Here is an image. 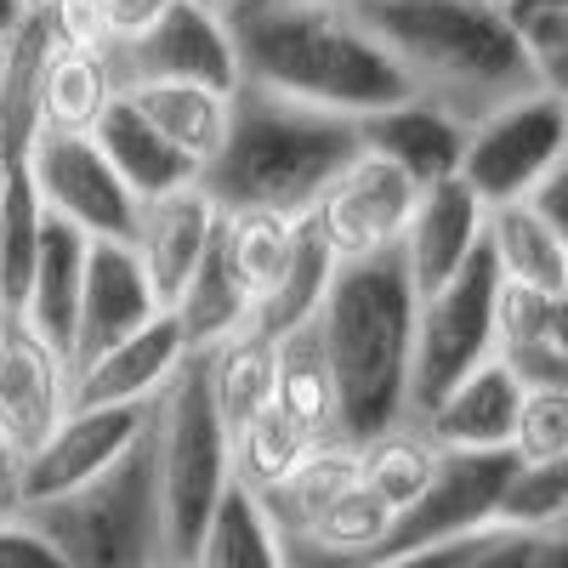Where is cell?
I'll use <instances>...</instances> for the list:
<instances>
[{
  "label": "cell",
  "mask_w": 568,
  "mask_h": 568,
  "mask_svg": "<svg viewBox=\"0 0 568 568\" xmlns=\"http://www.w3.org/2000/svg\"><path fill=\"white\" fill-rule=\"evenodd\" d=\"M216 7L251 85L347 114H375L415 91L398 58L353 12V0H216Z\"/></svg>",
  "instance_id": "obj_1"
},
{
  "label": "cell",
  "mask_w": 568,
  "mask_h": 568,
  "mask_svg": "<svg viewBox=\"0 0 568 568\" xmlns=\"http://www.w3.org/2000/svg\"><path fill=\"white\" fill-rule=\"evenodd\" d=\"M415 318L420 284L404 240L336 267L318 307L324 347L336 358L347 438H375L409 420V369H415Z\"/></svg>",
  "instance_id": "obj_2"
},
{
  "label": "cell",
  "mask_w": 568,
  "mask_h": 568,
  "mask_svg": "<svg viewBox=\"0 0 568 568\" xmlns=\"http://www.w3.org/2000/svg\"><path fill=\"white\" fill-rule=\"evenodd\" d=\"M415 91L478 125L517 91L540 85L524 29L500 0H353Z\"/></svg>",
  "instance_id": "obj_3"
},
{
  "label": "cell",
  "mask_w": 568,
  "mask_h": 568,
  "mask_svg": "<svg viewBox=\"0 0 568 568\" xmlns=\"http://www.w3.org/2000/svg\"><path fill=\"white\" fill-rule=\"evenodd\" d=\"M364 154V114L284 98L267 85H240L233 131L200 171L216 205H273L307 216L318 194Z\"/></svg>",
  "instance_id": "obj_4"
},
{
  "label": "cell",
  "mask_w": 568,
  "mask_h": 568,
  "mask_svg": "<svg viewBox=\"0 0 568 568\" xmlns=\"http://www.w3.org/2000/svg\"><path fill=\"white\" fill-rule=\"evenodd\" d=\"M34 524L52 535L63 562L74 568H171L165 546V495H160V460H154V420L109 471L91 484L23 506Z\"/></svg>",
  "instance_id": "obj_5"
},
{
  "label": "cell",
  "mask_w": 568,
  "mask_h": 568,
  "mask_svg": "<svg viewBox=\"0 0 568 568\" xmlns=\"http://www.w3.org/2000/svg\"><path fill=\"white\" fill-rule=\"evenodd\" d=\"M154 460L165 495V546L171 568H194L205 524L233 478V433L211 393V358L194 347L154 398Z\"/></svg>",
  "instance_id": "obj_6"
},
{
  "label": "cell",
  "mask_w": 568,
  "mask_h": 568,
  "mask_svg": "<svg viewBox=\"0 0 568 568\" xmlns=\"http://www.w3.org/2000/svg\"><path fill=\"white\" fill-rule=\"evenodd\" d=\"M500 256L489 245L471 251L438 291L420 296L415 318V369H409V420H420L460 375L500 353Z\"/></svg>",
  "instance_id": "obj_7"
},
{
  "label": "cell",
  "mask_w": 568,
  "mask_h": 568,
  "mask_svg": "<svg viewBox=\"0 0 568 568\" xmlns=\"http://www.w3.org/2000/svg\"><path fill=\"white\" fill-rule=\"evenodd\" d=\"M517 466H524V455L511 444L506 449H444L433 484L398 511V524H393V535H387L375 562H420L438 540L495 524Z\"/></svg>",
  "instance_id": "obj_8"
},
{
  "label": "cell",
  "mask_w": 568,
  "mask_h": 568,
  "mask_svg": "<svg viewBox=\"0 0 568 568\" xmlns=\"http://www.w3.org/2000/svg\"><path fill=\"white\" fill-rule=\"evenodd\" d=\"M562 154H568V103L546 85H529L471 125L460 176L489 205H506V200H529L535 182Z\"/></svg>",
  "instance_id": "obj_9"
},
{
  "label": "cell",
  "mask_w": 568,
  "mask_h": 568,
  "mask_svg": "<svg viewBox=\"0 0 568 568\" xmlns=\"http://www.w3.org/2000/svg\"><path fill=\"white\" fill-rule=\"evenodd\" d=\"M29 171L40 182V200L58 216L80 222L91 240H136L142 194L120 176L91 131H40L29 149Z\"/></svg>",
  "instance_id": "obj_10"
},
{
  "label": "cell",
  "mask_w": 568,
  "mask_h": 568,
  "mask_svg": "<svg viewBox=\"0 0 568 568\" xmlns=\"http://www.w3.org/2000/svg\"><path fill=\"white\" fill-rule=\"evenodd\" d=\"M109 58H114L120 85H136V80H205L222 91L245 85L240 45H233V29L216 0H171L149 29L120 40Z\"/></svg>",
  "instance_id": "obj_11"
},
{
  "label": "cell",
  "mask_w": 568,
  "mask_h": 568,
  "mask_svg": "<svg viewBox=\"0 0 568 568\" xmlns=\"http://www.w3.org/2000/svg\"><path fill=\"white\" fill-rule=\"evenodd\" d=\"M154 420V398L131 404H69V415L23 455V506L69 495L109 471Z\"/></svg>",
  "instance_id": "obj_12"
},
{
  "label": "cell",
  "mask_w": 568,
  "mask_h": 568,
  "mask_svg": "<svg viewBox=\"0 0 568 568\" xmlns=\"http://www.w3.org/2000/svg\"><path fill=\"white\" fill-rule=\"evenodd\" d=\"M420 187H426V182H415L398 160L364 149L336 182L324 187L318 205H313L307 216L318 222V233L329 240V251H336L342 262H353V256L387 251V245L404 240Z\"/></svg>",
  "instance_id": "obj_13"
},
{
  "label": "cell",
  "mask_w": 568,
  "mask_h": 568,
  "mask_svg": "<svg viewBox=\"0 0 568 568\" xmlns=\"http://www.w3.org/2000/svg\"><path fill=\"white\" fill-rule=\"evenodd\" d=\"M74 404V358L23 307H0V433L23 455Z\"/></svg>",
  "instance_id": "obj_14"
},
{
  "label": "cell",
  "mask_w": 568,
  "mask_h": 568,
  "mask_svg": "<svg viewBox=\"0 0 568 568\" xmlns=\"http://www.w3.org/2000/svg\"><path fill=\"white\" fill-rule=\"evenodd\" d=\"M165 302L154 291L131 240H91L85 291H80V329H74V369L109 353L114 342L136 336L149 318H160Z\"/></svg>",
  "instance_id": "obj_15"
},
{
  "label": "cell",
  "mask_w": 568,
  "mask_h": 568,
  "mask_svg": "<svg viewBox=\"0 0 568 568\" xmlns=\"http://www.w3.org/2000/svg\"><path fill=\"white\" fill-rule=\"evenodd\" d=\"M216 227H222V205L211 200L205 182H187L160 200H142V222H136L131 245H136L165 307H176L182 291L194 284V273L205 267V256L216 245Z\"/></svg>",
  "instance_id": "obj_16"
},
{
  "label": "cell",
  "mask_w": 568,
  "mask_h": 568,
  "mask_svg": "<svg viewBox=\"0 0 568 568\" xmlns=\"http://www.w3.org/2000/svg\"><path fill=\"white\" fill-rule=\"evenodd\" d=\"M524 393H529V382L495 353V358H484L471 375H460V382H455L433 409H426L415 426H420V433L433 438L438 449H506V444L517 438Z\"/></svg>",
  "instance_id": "obj_17"
},
{
  "label": "cell",
  "mask_w": 568,
  "mask_h": 568,
  "mask_svg": "<svg viewBox=\"0 0 568 568\" xmlns=\"http://www.w3.org/2000/svg\"><path fill=\"white\" fill-rule=\"evenodd\" d=\"M484 233H489V200L460 171L426 182L420 200H415V216L404 227V251H409L420 296L438 291V284L484 245Z\"/></svg>",
  "instance_id": "obj_18"
},
{
  "label": "cell",
  "mask_w": 568,
  "mask_h": 568,
  "mask_svg": "<svg viewBox=\"0 0 568 568\" xmlns=\"http://www.w3.org/2000/svg\"><path fill=\"white\" fill-rule=\"evenodd\" d=\"M466 142H471V120L438 98H426V91H409V98L364 114V149L398 160L415 182L455 176L466 160Z\"/></svg>",
  "instance_id": "obj_19"
},
{
  "label": "cell",
  "mask_w": 568,
  "mask_h": 568,
  "mask_svg": "<svg viewBox=\"0 0 568 568\" xmlns=\"http://www.w3.org/2000/svg\"><path fill=\"white\" fill-rule=\"evenodd\" d=\"M194 353L176 307L149 318L136 336L114 342L91 364L74 369V404H131V398H160V387L182 369V358Z\"/></svg>",
  "instance_id": "obj_20"
},
{
  "label": "cell",
  "mask_w": 568,
  "mask_h": 568,
  "mask_svg": "<svg viewBox=\"0 0 568 568\" xmlns=\"http://www.w3.org/2000/svg\"><path fill=\"white\" fill-rule=\"evenodd\" d=\"M114 98H120V74L109 45H74L45 29V52L34 69L40 131H98Z\"/></svg>",
  "instance_id": "obj_21"
},
{
  "label": "cell",
  "mask_w": 568,
  "mask_h": 568,
  "mask_svg": "<svg viewBox=\"0 0 568 568\" xmlns=\"http://www.w3.org/2000/svg\"><path fill=\"white\" fill-rule=\"evenodd\" d=\"M500 358L529 387H568V291L500 284Z\"/></svg>",
  "instance_id": "obj_22"
},
{
  "label": "cell",
  "mask_w": 568,
  "mask_h": 568,
  "mask_svg": "<svg viewBox=\"0 0 568 568\" xmlns=\"http://www.w3.org/2000/svg\"><path fill=\"white\" fill-rule=\"evenodd\" d=\"M273 404L302 420L318 444L347 438L342 420V382H336V358L324 347V324L318 313L278 329V375H273Z\"/></svg>",
  "instance_id": "obj_23"
},
{
  "label": "cell",
  "mask_w": 568,
  "mask_h": 568,
  "mask_svg": "<svg viewBox=\"0 0 568 568\" xmlns=\"http://www.w3.org/2000/svg\"><path fill=\"white\" fill-rule=\"evenodd\" d=\"M216 251L227 256L233 278L256 296V313L284 291L296 256H302V216L273 205H222Z\"/></svg>",
  "instance_id": "obj_24"
},
{
  "label": "cell",
  "mask_w": 568,
  "mask_h": 568,
  "mask_svg": "<svg viewBox=\"0 0 568 568\" xmlns=\"http://www.w3.org/2000/svg\"><path fill=\"white\" fill-rule=\"evenodd\" d=\"M91 136L103 142V154L120 165V176L136 187L142 200H160V194H171V187L200 182V160H187L125 85H120V98L109 103V114L98 120Z\"/></svg>",
  "instance_id": "obj_25"
},
{
  "label": "cell",
  "mask_w": 568,
  "mask_h": 568,
  "mask_svg": "<svg viewBox=\"0 0 568 568\" xmlns=\"http://www.w3.org/2000/svg\"><path fill=\"white\" fill-rule=\"evenodd\" d=\"M85 262H91V233L45 205V233H40V256H34V278H29L23 313H29L69 358H74V329H80Z\"/></svg>",
  "instance_id": "obj_26"
},
{
  "label": "cell",
  "mask_w": 568,
  "mask_h": 568,
  "mask_svg": "<svg viewBox=\"0 0 568 568\" xmlns=\"http://www.w3.org/2000/svg\"><path fill=\"white\" fill-rule=\"evenodd\" d=\"M125 91L154 114V125L176 142L187 160H200V171L222 154V142L233 131V103H240V91H222V85H205V80H136Z\"/></svg>",
  "instance_id": "obj_27"
},
{
  "label": "cell",
  "mask_w": 568,
  "mask_h": 568,
  "mask_svg": "<svg viewBox=\"0 0 568 568\" xmlns=\"http://www.w3.org/2000/svg\"><path fill=\"white\" fill-rule=\"evenodd\" d=\"M194 568H284V540H278L273 511H267L262 489L251 478H240V471L227 478V489L211 511Z\"/></svg>",
  "instance_id": "obj_28"
},
{
  "label": "cell",
  "mask_w": 568,
  "mask_h": 568,
  "mask_svg": "<svg viewBox=\"0 0 568 568\" xmlns=\"http://www.w3.org/2000/svg\"><path fill=\"white\" fill-rule=\"evenodd\" d=\"M211 358V393H216V409L227 420V433L251 426V415H262L273 404V375H278V336L262 324H245L233 336L211 342L205 347Z\"/></svg>",
  "instance_id": "obj_29"
},
{
  "label": "cell",
  "mask_w": 568,
  "mask_h": 568,
  "mask_svg": "<svg viewBox=\"0 0 568 568\" xmlns=\"http://www.w3.org/2000/svg\"><path fill=\"white\" fill-rule=\"evenodd\" d=\"M489 245L506 278L540 284V291H568V240L535 211V200L489 205Z\"/></svg>",
  "instance_id": "obj_30"
},
{
  "label": "cell",
  "mask_w": 568,
  "mask_h": 568,
  "mask_svg": "<svg viewBox=\"0 0 568 568\" xmlns=\"http://www.w3.org/2000/svg\"><path fill=\"white\" fill-rule=\"evenodd\" d=\"M176 318H182V329H187V342H194V347H211V342L233 336V329L256 324V296L233 278V267H227V256L216 245H211L205 267L194 273V284L182 291Z\"/></svg>",
  "instance_id": "obj_31"
},
{
  "label": "cell",
  "mask_w": 568,
  "mask_h": 568,
  "mask_svg": "<svg viewBox=\"0 0 568 568\" xmlns=\"http://www.w3.org/2000/svg\"><path fill=\"white\" fill-rule=\"evenodd\" d=\"M438 444L420 433L415 420H398L387 426V433H375V438H358V460H364V484L369 489H382L398 511L433 484V471H438Z\"/></svg>",
  "instance_id": "obj_32"
},
{
  "label": "cell",
  "mask_w": 568,
  "mask_h": 568,
  "mask_svg": "<svg viewBox=\"0 0 568 568\" xmlns=\"http://www.w3.org/2000/svg\"><path fill=\"white\" fill-rule=\"evenodd\" d=\"M313 449H318V438L307 433V426L291 420L278 404H267L262 415H251V426L233 433V471L251 478L256 489H267V484L284 478V471H296Z\"/></svg>",
  "instance_id": "obj_33"
},
{
  "label": "cell",
  "mask_w": 568,
  "mask_h": 568,
  "mask_svg": "<svg viewBox=\"0 0 568 568\" xmlns=\"http://www.w3.org/2000/svg\"><path fill=\"white\" fill-rule=\"evenodd\" d=\"M171 0H52L40 18L58 40H74V45H114L142 34Z\"/></svg>",
  "instance_id": "obj_34"
},
{
  "label": "cell",
  "mask_w": 568,
  "mask_h": 568,
  "mask_svg": "<svg viewBox=\"0 0 568 568\" xmlns=\"http://www.w3.org/2000/svg\"><path fill=\"white\" fill-rule=\"evenodd\" d=\"M500 517L524 529H568V455L517 466V478L500 500Z\"/></svg>",
  "instance_id": "obj_35"
},
{
  "label": "cell",
  "mask_w": 568,
  "mask_h": 568,
  "mask_svg": "<svg viewBox=\"0 0 568 568\" xmlns=\"http://www.w3.org/2000/svg\"><path fill=\"white\" fill-rule=\"evenodd\" d=\"M511 449L524 460L568 455V387H529L524 393V415H517Z\"/></svg>",
  "instance_id": "obj_36"
},
{
  "label": "cell",
  "mask_w": 568,
  "mask_h": 568,
  "mask_svg": "<svg viewBox=\"0 0 568 568\" xmlns=\"http://www.w3.org/2000/svg\"><path fill=\"white\" fill-rule=\"evenodd\" d=\"M524 40H529V58H535L540 85L557 91V98L568 103V7L524 23Z\"/></svg>",
  "instance_id": "obj_37"
},
{
  "label": "cell",
  "mask_w": 568,
  "mask_h": 568,
  "mask_svg": "<svg viewBox=\"0 0 568 568\" xmlns=\"http://www.w3.org/2000/svg\"><path fill=\"white\" fill-rule=\"evenodd\" d=\"M23 562L58 568L63 551L52 546V535H45L29 511H12V517H0V568H23Z\"/></svg>",
  "instance_id": "obj_38"
},
{
  "label": "cell",
  "mask_w": 568,
  "mask_h": 568,
  "mask_svg": "<svg viewBox=\"0 0 568 568\" xmlns=\"http://www.w3.org/2000/svg\"><path fill=\"white\" fill-rule=\"evenodd\" d=\"M529 200H535V211H540V216L562 233V240H568V154L535 182V194H529Z\"/></svg>",
  "instance_id": "obj_39"
},
{
  "label": "cell",
  "mask_w": 568,
  "mask_h": 568,
  "mask_svg": "<svg viewBox=\"0 0 568 568\" xmlns=\"http://www.w3.org/2000/svg\"><path fill=\"white\" fill-rule=\"evenodd\" d=\"M23 511V449L0 433V517Z\"/></svg>",
  "instance_id": "obj_40"
},
{
  "label": "cell",
  "mask_w": 568,
  "mask_h": 568,
  "mask_svg": "<svg viewBox=\"0 0 568 568\" xmlns=\"http://www.w3.org/2000/svg\"><path fill=\"white\" fill-rule=\"evenodd\" d=\"M500 7L511 12V23L524 29V23H535V18H546V12H562L568 0H500Z\"/></svg>",
  "instance_id": "obj_41"
},
{
  "label": "cell",
  "mask_w": 568,
  "mask_h": 568,
  "mask_svg": "<svg viewBox=\"0 0 568 568\" xmlns=\"http://www.w3.org/2000/svg\"><path fill=\"white\" fill-rule=\"evenodd\" d=\"M23 23H29V7H23V0H0V40H12Z\"/></svg>",
  "instance_id": "obj_42"
},
{
  "label": "cell",
  "mask_w": 568,
  "mask_h": 568,
  "mask_svg": "<svg viewBox=\"0 0 568 568\" xmlns=\"http://www.w3.org/2000/svg\"><path fill=\"white\" fill-rule=\"evenodd\" d=\"M7 187H12V149L0 136V222H7Z\"/></svg>",
  "instance_id": "obj_43"
},
{
  "label": "cell",
  "mask_w": 568,
  "mask_h": 568,
  "mask_svg": "<svg viewBox=\"0 0 568 568\" xmlns=\"http://www.w3.org/2000/svg\"><path fill=\"white\" fill-rule=\"evenodd\" d=\"M23 7H29V12H45V7H52V0H23Z\"/></svg>",
  "instance_id": "obj_44"
},
{
  "label": "cell",
  "mask_w": 568,
  "mask_h": 568,
  "mask_svg": "<svg viewBox=\"0 0 568 568\" xmlns=\"http://www.w3.org/2000/svg\"><path fill=\"white\" fill-rule=\"evenodd\" d=\"M7 45H12V40H0V74H7Z\"/></svg>",
  "instance_id": "obj_45"
}]
</instances>
